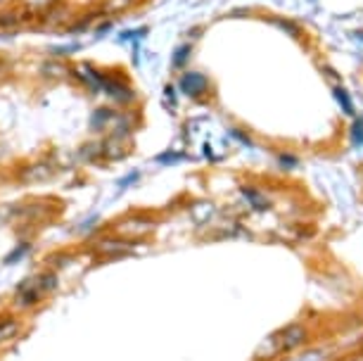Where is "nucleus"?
<instances>
[{"label":"nucleus","mask_w":363,"mask_h":361,"mask_svg":"<svg viewBox=\"0 0 363 361\" xmlns=\"http://www.w3.org/2000/svg\"><path fill=\"white\" fill-rule=\"evenodd\" d=\"M55 288H57V276L52 271H43V274L29 276L26 281L19 283L15 290V299L19 306H33L43 302L50 292H55Z\"/></svg>","instance_id":"f257e3e1"},{"label":"nucleus","mask_w":363,"mask_h":361,"mask_svg":"<svg viewBox=\"0 0 363 361\" xmlns=\"http://www.w3.org/2000/svg\"><path fill=\"white\" fill-rule=\"evenodd\" d=\"M102 91L121 105H131L135 100V91L121 72H102Z\"/></svg>","instance_id":"f03ea898"},{"label":"nucleus","mask_w":363,"mask_h":361,"mask_svg":"<svg viewBox=\"0 0 363 361\" xmlns=\"http://www.w3.org/2000/svg\"><path fill=\"white\" fill-rule=\"evenodd\" d=\"M102 143V160L107 162H119L128 157L131 152L133 143H131V135H119V133H109Z\"/></svg>","instance_id":"7ed1b4c3"},{"label":"nucleus","mask_w":363,"mask_h":361,"mask_svg":"<svg viewBox=\"0 0 363 361\" xmlns=\"http://www.w3.org/2000/svg\"><path fill=\"white\" fill-rule=\"evenodd\" d=\"M178 88H181L188 98L200 100L211 91V84H209V79L204 77L202 72H183L181 81H178Z\"/></svg>","instance_id":"20e7f679"},{"label":"nucleus","mask_w":363,"mask_h":361,"mask_svg":"<svg viewBox=\"0 0 363 361\" xmlns=\"http://www.w3.org/2000/svg\"><path fill=\"white\" fill-rule=\"evenodd\" d=\"M152 228H155V223L145 219V216H126L124 221L114 223V231L119 233V238H126V240H135V238L147 235Z\"/></svg>","instance_id":"39448f33"},{"label":"nucleus","mask_w":363,"mask_h":361,"mask_svg":"<svg viewBox=\"0 0 363 361\" xmlns=\"http://www.w3.org/2000/svg\"><path fill=\"white\" fill-rule=\"evenodd\" d=\"M69 77H74L79 81L81 86L88 88L91 93H100L102 91V70H98V67L88 65V62H81V65H72V74Z\"/></svg>","instance_id":"423d86ee"},{"label":"nucleus","mask_w":363,"mask_h":361,"mask_svg":"<svg viewBox=\"0 0 363 361\" xmlns=\"http://www.w3.org/2000/svg\"><path fill=\"white\" fill-rule=\"evenodd\" d=\"M55 176V165L50 160H40V162H31L19 169V181L22 183H45Z\"/></svg>","instance_id":"0eeeda50"},{"label":"nucleus","mask_w":363,"mask_h":361,"mask_svg":"<svg viewBox=\"0 0 363 361\" xmlns=\"http://www.w3.org/2000/svg\"><path fill=\"white\" fill-rule=\"evenodd\" d=\"M69 74H72V67H67V62H62L60 57L43 60V62L38 65V77L48 81V84H57V81L69 79Z\"/></svg>","instance_id":"6e6552de"},{"label":"nucleus","mask_w":363,"mask_h":361,"mask_svg":"<svg viewBox=\"0 0 363 361\" xmlns=\"http://www.w3.org/2000/svg\"><path fill=\"white\" fill-rule=\"evenodd\" d=\"M95 252L98 255H105V257H121V255H128V252H133V245L131 240H126V238H100L98 243H95Z\"/></svg>","instance_id":"1a4fd4ad"},{"label":"nucleus","mask_w":363,"mask_h":361,"mask_svg":"<svg viewBox=\"0 0 363 361\" xmlns=\"http://www.w3.org/2000/svg\"><path fill=\"white\" fill-rule=\"evenodd\" d=\"M38 19H40V24H45V26H67V22L72 19V8L57 0V3L50 5L45 12H40Z\"/></svg>","instance_id":"9d476101"},{"label":"nucleus","mask_w":363,"mask_h":361,"mask_svg":"<svg viewBox=\"0 0 363 361\" xmlns=\"http://www.w3.org/2000/svg\"><path fill=\"white\" fill-rule=\"evenodd\" d=\"M15 214L24 221H43L50 216V209L43 202H29V204H19L15 209Z\"/></svg>","instance_id":"9b49d317"},{"label":"nucleus","mask_w":363,"mask_h":361,"mask_svg":"<svg viewBox=\"0 0 363 361\" xmlns=\"http://www.w3.org/2000/svg\"><path fill=\"white\" fill-rule=\"evenodd\" d=\"M285 347H283V340H280V333H273V335L264 338L262 345L257 347V359L262 361H269L273 357H278V354H283Z\"/></svg>","instance_id":"f8f14e48"},{"label":"nucleus","mask_w":363,"mask_h":361,"mask_svg":"<svg viewBox=\"0 0 363 361\" xmlns=\"http://www.w3.org/2000/svg\"><path fill=\"white\" fill-rule=\"evenodd\" d=\"M280 340H283L285 352H290V350H294V347H299L301 343H304L306 331L301 328V326H287L285 331H280Z\"/></svg>","instance_id":"ddd939ff"},{"label":"nucleus","mask_w":363,"mask_h":361,"mask_svg":"<svg viewBox=\"0 0 363 361\" xmlns=\"http://www.w3.org/2000/svg\"><path fill=\"white\" fill-rule=\"evenodd\" d=\"M114 114H116V110H112V107H98L91 117V128L93 131H109Z\"/></svg>","instance_id":"4468645a"},{"label":"nucleus","mask_w":363,"mask_h":361,"mask_svg":"<svg viewBox=\"0 0 363 361\" xmlns=\"http://www.w3.org/2000/svg\"><path fill=\"white\" fill-rule=\"evenodd\" d=\"M79 160L86 162V165H93V162L102 160V143L100 140H91L86 145H81L79 150Z\"/></svg>","instance_id":"2eb2a0df"},{"label":"nucleus","mask_w":363,"mask_h":361,"mask_svg":"<svg viewBox=\"0 0 363 361\" xmlns=\"http://www.w3.org/2000/svg\"><path fill=\"white\" fill-rule=\"evenodd\" d=\"M138 0H105L102 3V15H121V12H128Z\"/></svg>","instance_id":"dca6fc26"},{"label":"nucleus","mask_w":363,"mask_h":361,"mask_svg":"<svg viewBox=\"0 0 363 361\" xmlns=\"http://www.w3.org/2000/svg\"><path fill=\"white\" fill-rule=\"evenodd\" d=\"M190 52H193V48H190L188 43L178 45L176 50H174V55H171V67H174L176 72L186 70V65H188V60H190Z\"/></svg>","instance_id":"f3484780"},{"label":"nucleus","mask_w":363,"mask_h":361,"mask_svg":"<svg viewBox=\"0 0 363 361\" xmlns=\"http://www.w3.org/2000/svg\"><path fill=\"white\" fill-rule=\"evenodd\" d=\"M17 333H19V323L15 318H0V345L10 343Z\"/></svg>","instance_id":"a211bd4d"},{"label":"nucleus","mask_w":363,"mask_h":361,"mask_svg":"<svg viewBox=\"0 0 363 361\" xmlns=\"http://www.w3.org/2000/svg\"><path fill=\"white\" fill-rule=\"evenodd\" d=\"M95 19H98V15H88V17H81L79 22H69L67 24V33H86L91 31L95 26Z\"/></svg>","instance_id":"6ab92c4d"},{"label":"nucleus","mask_w":363,"mask_h":361,"mask_svg":"<svg viewBox=\"0 0 363 361\" xmlns=\"http://www.w3.org/2000/svg\"><path fill=\"white\" fill-rule=\"evenodd\" d=\"M22 15H17L15 10H3L0 12V29H15V26L22 24Z\"/></svg>","instance_id":"aec40b11"},{"label":"nucleus","mask_w":363,"mask_h":361,"mask_svg":"<svg viewBox=\"0 0 363 361\" xmlns=\"http://www.w3.org/2000/svg\"><path fill=\"white\" fill-rule=\"evenodd\" d=\"M242 195L247 197L252 207H257V209H266L269 207V200L262 195V193H257V190H252V188H242Z\"/></svg>","instance_id":"412c9836"},{"label":"nucleus","mask_w":363,"mask_h":361,"mask_svg":"<svg viewBox=\"0 0 363 361\" xmlns=\"http://www.w3.org/2000/svg\"><path fill=\"white\" fill-rule=\"evenodd\" d=\"M81 50V43H72V45H50V55L52 57H60L62 55H72V52H79Z\"/></svg>","instance_id":"4be33fe9"},{"label":"nucleus","mask_w":363,"mask_h":361,"mask_svg":"<svg viewBox=\"0 0 363 361\" xmlns=\"http://www.w3.org/2000/svg\"><path fill=\"white\" fill-rule=\"evenodd\" d=\"M335 98H337L342 102V110H345L347 114H354V105H352V100L347 98V93L342 91V88H335Z\"/></svg>","instance_id":"5701e85b"},{"label":"nucleus","mask_w":363,"mask_h":361,"mask_svg":"<svg viewBox=\"0 0 363 361\" xmlns=\"http://www.w3.org/2000/svg\"><path fill=\"white\" fill-rule=\"evenodd\" d=\"M178 160H183V155L164 152V155H160V157H157V162H160V165H174V162H178Z\"/></svg>","instance_id":"b1692460"},{"label":"nucleus","mask_w":363,"mask_h":361,"mask_svg":"<svg viewBox=\"0 0 363 361\" xmlns=\"http://www.w3.org/2000/svg\"><path fill=\"white\" fill-rule=\"evenodd\" d=\"M352 140L356 143V145H361V143H363V121H356V124H354Z\"/></svg>","instance_id":"393cba45"},{"label":"nucleus","mask_w":363,"mask_h":361,"mask_svg":"<svg viewBox=\"0 0 363 361\" xmlns=\"http://www.w3.org/2000/svg\"><path fill=\"white\" fill-rule=\"evenodd\" d=\"M112 26H114L112 19H105V22H102V24L95 26V29H98V31H95V36H102V33H109V29H112Z\"/></svg>","instance_id":"a878e982"},{"label":"nucleus","mask_w":363,"mask_h":361,"mask_svg":"<svg viewBox=\"0 0 363 361\" xmlns=\"http://www.w3.org/2000/svg\"><path fill=\"white\" fill-rule=\"evenodd\" d=\"M135 179H140V174H138V172H131V174L124 176V179L119 181V188H128V186H131V183L135 181Z\"/></svg>","instance_id":"bb28decb"},{"label":"nucleus","mask_w":363,"mask_h":361,"mask_svg":"<svg viewBox=\"0 0 363 361\" xmlns=\"http://www.w3.org/2000/svg\"><path fill=\"white\" fill-rule=\"evenodd\" d=\"M10 70H12V65L8 62V60H0V79H3L5 74H10Z\"/></svg>","instance_id":"cd10ccee"},{"label":"nucleus","mask_w":363,"mask_h":361,"mask_svg":"<svg viewBox=\"0 0 363 361\" xmlns=\"http://www.w3.org/2000/svg\"><path fill=\"white\" fill-rule=\"evenodd\" d=\"M283 165H285V167H292V165H297V160H292V157H283Z\"/></svg>","instance_id":"c85d7f7f"},{"label":"nucleus","mask_w":363,"mask_h":361,"mask_svg":"<svg viewBox=\"0 0 363 361\" xmlns=\"http://www.w3.org/2000/svg\"><path fill=\"white\" fill-rule=\"evenodd\" d=\"M361 38H363V33H361Z\"/></svg>","instance_id":"c756f323"}]
</instances>
